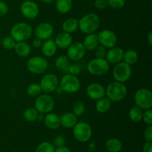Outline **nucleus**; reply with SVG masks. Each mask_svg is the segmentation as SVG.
Wrapping results in <instances>:
<instances>
[{"label":"nucleus","mask_w":152,"mask_h":152,"mask_svg":"<svg viewBox=\"0 0 152 152\" xmlns=\"http://www.w3.org/2000/svg\"><path fill=\"white\" fill-rule=\"evenodd\" d=\"M57 48L54 40L51 39L45 40L41 47L42 53L45 57H52L54 56L57 51Z\"/></svg>","instance_id":"aec40b11"},{"label":"nucleus","mask_w":152,"mask_h":152,"mask_svg":"<svg viewBox=\"0 0 152 152\" xmlns=\"http://www.w3.org/2000/svg\"><path fill=\"white\" fill-rule=\"evenodd\" d=\"M86 51L83 43L80 42H73L67 48V55L69 60L73 62H79L84 58Z\"/></svg>","instance_id":"ddd939ff"},{"label":"nucleus","mask_w":152,"mask_h":152,"mask_svg":"<svg viewBox=\"0 0 152 152\" xmlns=\"http://www.w3.org/2000/svg\"><path fill=\"white\" fill-rule=\"evenodd\" d=\"M59 80L57 76L53 73L46 74L40 80V87L42 92L45 94L53 93L59 86Z\"/></svg>","instance_id":"9b49d317"},{"label":"nucleus","mask_w":152,"mask_h":152,"mask_svg":"<svg viewBox=\"0 0 152 152\" xmlns=\"http://www.w3.org/2000/svg\"><path fill=\"white\" fill-rule=\"evenodd\" d=\"M105 148L108 152H120L123 148V143L117 138L108 139L105 142Z\"/></svg>","instance_id":"bb28decb"},{"label":"nucleus","mask_w":152,"mask_h":152,"mask_svg":"<svg viewBox=\"0 0 152 152\" xmlns=\"http://www.w3.org/2000/svg\"><path fill=\"white\" fill-rule=\"evenodd\" d=\"M86 94L91 99L96 101L105 96V88L100 83H91L86 88Z\"/></svg>","instance_id":"dca6fc26"},{"label":"nucleus","mask_w":152,"mask_h":152,"mask_svg":"<svg viewBox=\"0 0 152 152\" xmlns=\"http://www.w3.org/2000/svg\"><path fill=\"white\" fill-rule=\"evenodd\" d=\"M33 28L30 24L21 22L15 24L10 29V37L17 42L27 41L33 34Z\"/></svg>","instance_id":"7ed1b4c3"},{"label":"nucleus","mask_w":152,"mask_h":152,"mask_svg":"<svg viewBox=\"0 0 152 152\" xmlns=\"http://www.w3.org/2000/svg\"><path fill=\"white\" fill-rule=\"evenodd\" d=\"M77 118L78 117L73 112L64 113L62 115H61V117H59L60 126L65 129H72L78 122Z\"/></svg>","instance_id":"412c9836"},{"label":"nucleus","mask_w":152,"mask_h":152,"mask_svg":"<svg viewBox=\"0 0 152 152\" xmlns=\"http://www.w3.org/2000/svg\"><path fill=\"white\" fill-rule=\"evenodd\" d=\"M100 26V18L96 13H88L79 19V30L85 34H94Z\"/></svg>","instance_id":"f257e3e1"},{"label":"nucleus","mask_w":152,"mask_h":152,"mask_svg":"<svg viewBox=\"0 0 152 152\" xmlns=\"http://www.w3.org/2000/svg\"><path fill=\"white\" fill-rule=\"evenodd\" d=\"M94 51L95 56H96V58H102V59H103V58L105 57L107 50L105 47L99 45L94 49Z\"/></svg>","instance_id":"58836bf2"},{"label":"nucleus","mask_w":152,"mask_h":152,"mask_svg":"<svg viewBox=\"0 0 152 152\" xmlns=\"http://www.w3.org/2000/svg\"><path fill=\"white\" fill-rule=\"evenodd\" d=\"M82 43H83V46H84L86 50H88V51L94 50V49L99 45L97 34H96L95 33L86 34Z\"/></svg>","instance_id":"4be33fe9"},{"label":"nucleus","mask_w":152,"mask_h":152,"mask_svg":"<svg viewBox=\"0 0 152 152\" xmlns=\"http://www.w3.org/2000/svg\"><path fill=\"white\" fill-rule=\"evenodd\" d=\"M72 111L73 113L77 117L83 116L85 111H86V105H85L84 102H82V101H77V102H76L73 105Z\"/></svg>","instance_id":"473e14b6"},{"label":"nucleus","mask_w":152,"mask_h":152,"mask_svg":"<svg viewBox=\"0 0 152 152\" xmlns=\"http://www.w3.org/2000/svg\"><path fill=\"white\" fill-rule=\"evenodd\" d=\"M55 147L51 142H42L37 147L35 152H54Z\"/></svg>","instance_id":"72a5a7b5"},{"label":"nucleus","mask_w":152,"mask_h":152,"mask_svg":"<svg viewBox=\"0 0 152 152\" xmlns=\"http://www.w3.org/2000/svg\"><path fill=\"white\" fill-rule=\"evenodd\" d=\"M16 42L10 36L4 37L1 40V46L5 50H13L15 45H16Z\"/></svg>","instance_id":"f704fd0d"},{"label":"nucleus","mask_w":152,"mask_h":152,"mask_svg":"<svg viewBox=\"0 0 152 152\" xmlns=\"http://www.w3.org/2000/svg\"><path fill=\"white\" fill-rule=\"evenodd\" d=\"M62 28L64 32L74 34L79 30V20L75 18H68L62 22Z\"/></svg>","instance_id":"b1692460"},{"label":"nucleus","mask_w":152,"mask_h":152,"mask_svg":"<svg viewBox=\"0 0 152 152\" xmlns=\"http://www.w3.org/2000/svg\"><path fill=\"white\" fill-rule=\"evenodd\" d=\"M26 68L31 74L35 75L42 74L48 70V62L43 56H34L28 59L26 63Z\"/></svg>","instance_id":"0eeeda50"},{"label":"nucleus","mask_w":152,"mask_h":152,"mask_svg":"<svg viewBox=\"0 0 152 152\" xmlns=\"http://www.w3.org/2000/svg\"><path fill=\"white\" fill-rule=\"evenodd\" d=\"M20 11L26 19L32 20L36 19L39 14V7L35 1L27 0L21 4Z\"/></svg>","instance_id":"2eb2a0df"},{"label":"nucleus","mask_w":152,"mask_h":152,"mask_svg":"<svg viewBox=\"0 0 152 152\" xmlns=\"http://www.w3.org/2000/svg\"><path fill=\"white\" fill-rule=\"evenodd\" d=\"M110 64L103 58H94L89 61L87 64V71L89 74L96 77H101L109 71Z\"/></svg>","instance_id":"39448f33"},{"label":"nucleus","mask_w":152,"mask_h":152,"mask_svg":"<svg viewBox=\"0 0 152 152\" xmlns=\"http://www.w3.org/2000/svg\"><path fill=\"white\" fill-rule=\"evenodd\" d=\"M80 73H81V68H80V65H77V64L69 65L68 68V73L67 74H72V75L74 76H78Z\"/></svg>","instance_id":"4c0bfd02"},{"label":"nucleus","mask_w":152,"mask_h":152,"mask_svg":"<svg viewBox=\"0 0 152 152\" xmlns=\"http://www.w3.org/2000/svg\"><path fill=\"white\" fill-rule=\"evenodd\" d=\"M129 119L134 123H140V122L142 121V110L137 105H134L129 110Z\"/></svg>","instance_id":"c756f323"},{"label":"nucleus","mask_w":152,"mask_h":152,"mask_svg":"<svg viewBox=\"0 0 152 152\" xmlns=\"http://www.w3.org/2000/svg\"><path fill=\"white\" fill-rule=\"evenodd\" d=\"M54 152H71V150L68 148V147L63 145V146L56 147V148H55Z\"/></svg>","instance_id":"49530a36"},{"label":"nucleus","mask_w":152,"mask_h":152,"mask_svg":"<svg viewBox=\"0 0 152 152\" xmlns=\"http://www.w3.org/2000/svg\"><path fill=\"white\" fill-rule=\"evenodd\" d=\"M13 50L19 57L26 58L31 54V47L26 41L17 42Z\"/></svg>","instance_id":"5701e85b"},{"label":"nucleus","mask_w":152,"mask_h":152,"mask_svg":"<svg viewBox=\"0 0 152 152\" xmlns=\"http://www.w3.org/2000/svg\"><path fill=\"white\" fill-rule=\"evenodd\" d=\"M41 1L45 4H51V3L54 2L55 0H41Z\"/></svg>","instance_id":"09e8293b"},{"label":"nucleus","mask_w":152,"mask_h":152,"mask_svg":"<svg viewBox=\"0 0 152 152\" xmlns=\"http://www.w3.org/2000/svg\"><path fill=\"white\" fill-rule=\"evenodd\" d=\"M69 65V59L65 55H60L55 60V66L65 74L68 73V68Z\"/></svg>","instance_id":"c85d7f7f"},{"label":"nucleus","mask_w":152,"mask_h":152,"mask_svg":"<svg viewBox=\"0 0 152 152\" xmlns=\"http://www.w3.org/2000/svg\"><path fill=\"white\" fill-rule=\"evenodd\" d=\"M138 59H139V55L137 50L134 49H129L126 51H124V55H123V62L127 63L128 65H135L137 62Z\"/></svg>","instance_id":"cd10ccee"},{"label":"nucleus","mask_w":152,"mask_h":152,"mask_svg":"<svg viewBox=\"0 0 152 152\" xmlns=\"http://www.w3.org/2000/svg\"><path fill=\"white\" fill-rule=\"evenodd\" d=\"M42 45V41L38 38H35L32 42V46L34 48H41Z\"/></svg>","instance_id":"c03bdc74"},{"label":"nucleus","mask_w":152,"mask_h":152,"mask_svg":"<svg viewBox=\"0 0 152 152\" xmlns=\"http://www.w3.org/2000/svg\"><path fill=\"white\" fill-rule=\"evenodd\" d=\"M44 124L48 129H51V130H55L58 128L60 127V119L59 117L56 114L53 112L48 113L45 114L44 119Z\"/></svg>","instance_id":"6ab92c4d"},{"label":"nucleus","mask_w":152,"mask_h":152,"mask_svg":"<svg viewBox=\"0 0 152 152\" xmlns=\"http://www.w3.org/2000/svg\"><path fill=\"white\" fill-rule=\"evenodd\" d=\"M143 137L146 142H152V126H147L143 132Z\"/></svg>","instance_id":"a19ab883"},{"label":"nucleus","mask_w":152,"mask_h":152,"mask_svg":"<svg viewBox=\"0 0 152 152\" xmlns=\"http://www.w3.org/2000/svg\"><path fill=\"white\" fill-rule=\"evenodd\" d=\"M54 42L58 48L67 49L73 43V37L71 34L62 31L56 36Z\"/></svg>","instance_id":"a211bd4d"},{"label":"nucleus","mask_w":152,"mask_h":152,"mask_svg":"<svg viewBox=\"0 0 152 152\" xmlns=\"http://www.w3.org/2000/svg\"><path fill=\"white\" fill-rule=\"evenodd\" d=\"M147 40H148V45L150 46L152 45V31H149V33L148 34L147 36Z\"/></svg>","instance_id":"de8ad7c7"},{"label":"nucleus","mask_w":152,"mask_h":152,"mask_svg":"<svg viewBox=\"0 0 152 152\" xmlns=\"http://www.w3.org/2000/svg\"><path fill=\"white\" fill-rule=\"evenodd\" d=\"M135 105L144 110L151 109L152 107V93L151 90L146 88H139L134 94Z\"/></svg>","instance_id":"1a4fd4ad"},{"label":"nucleus","mask_w":152,"mask_h":152,"mask_svg":"<svg viewBox=\"0 0 152 152\" xmlns=\"http://www.w3.org/2000/svg\"><path fill=\"white\" fill-rule=\"evenodd\" d=\"M124 51L125 50L122 48L114 46L107 50L105 59L108 61L109 64L116 65L123 60Z\"/></svg>","instance_id":"f3484780"},{"label":"nucleus","mask_w":152,"mask_h":152,"mask_svg":"<svg viewBox=\"0 0 152 152\" xmlns=\"http://www.w3.org/2000/svg\"><path fill=\"white\" fill-rule=\"evenodd\" d=\"M9 11V7L7 3L0 0V17L6 16Z\"/></svg>","instance_id":"79ce46f5"},{"label":"nucleus","mask_w":152,"mask_h":152,"mask_svg":"<svg viewBox=\"0 0 152 152\" xmlns=\"http://www.w3.org/2000/svg\"><path fill=\"white\" fill-rule=\"evenodd\" d=\"M142 121L144 122L146 126H152V110L147 109L142 111Z\"/></svg>","instance_id":"e433bc0d"},{"label":"nucleus","mask_w":152,"mask_h":152,"mask_svg":"<svg viewBox=\"0 0 152 152\" xmlns=\"http://www.w3.org/2000/svg\"><path fill=\"white\" fill-rule=\"evenodd\" d=\"M59 86L62 91L68 94L77 93L81 88V82L77 76L65 74L59 80Z\"/></svg>","instance_id":"20e7f679"},{"label":"nucleus","mask_w":152,"mask_h":152,"mask_svg":"<svg viewBox=\"0 0 152 152\" xmlns=\"http://www.w3.org/2000/svg\"><path fill=\"white\" fill-rule=\"evenodd\" d=\"M54 107L55 100L49 94H41L34 101V108L39 114H46L52 112Z\"/></svg>","instance_id":"423d86ee"},{"label":"nucleus","mask_w":152,"mask_h":152,"mask_svg":"<svg viewBox=\"0 0 152 152\" xmlns=\"http://www.w3.org/2000/svg\"><path fill=\"white\" fill-rule=\"evenodd\" d=\"M65 142H66V140H65V137L62 135H58L53 140V145H54L55 148L56 147H60L65 145Z\"/></svg>","instance_id":"ea45409f"},{"label":"nucleus","mask_w":152,"mask_h":152,"mask_svg":"<svg viewBox=\"0 0 152 152\" xmlns=\"http://www.w3.org/2000/svg\"><path fill=\"white\" fill-rule=\"evenodd\" d=\"M33 32L36 38L45 41L51 38L54 34V28L49 22H43L37 25Z\"/></svg>","instance_id":"4468645a"},{"label":"nucleus","mask_w":152,"mask_h":152,"mask_svg":"<svg viewBox=\"0 0 152 152\" xmlns=\"http://www.w3.org/2000/svg\"><path fill=\"white\" fill-rule=\"evenodd\" d=\"M143 152H152V142H145L142 148Z\"/></svg>","instance_id":"a18cd8bd"},{"label":"nucleus","mask_w":152,"mask_h":152,"mask_svg":"<svg viewBox=\"0 0 152 152\" xmlns=\"http://www.w3.org/2000/svg\"><path fill=\"white\" fill-rule=\"evenodd\" d=\"M42 92V91L40 87L39 83H31L27 88V94L32 97H37L41 94Z\"/></svg>","instance_id":"2f4dec72"},{"label":"nucleus","mask_w":152,"mask_h":152,"mask_svg":"<svg viewBox=\"0 0 152 152\" xmlns=\"http://www.w3.org/2000/svg\"><path fill=\"white\" fill-rule=\"evenodd\" d=\"M99 44L103 46L105 48H111L117 46L118 39L117 36L114 31L109 29H104L99 31L97 34Z\"/></svg>","instance_id":"f8f14e48"},{"label":"nucleus","mask_w":152,"mask_h":152,"mask_svg":"<svg viewBox=\"0 0 152 152\" xmlns=\"http://www.w3.org/2000/svg\"><path fill=\"white\" fill-rule=\"evenodd\" d=\"M39 112L34 107H29L26 108L23 113V117L27 122H34L37 120Z\"/></svg>","instance_id":"7c9ffc66"},{"label":"nucleus","mask_w":152,"mask_h":152,"mask_svg":"<svg viewBox=\"0 0 152 152\" xmlns=\"http://www.w3.org/2000/svg\"><path fill=\"white\" fill-rule=\"evenodd\" d=\"M108 6L114 10L123 8L126 4V0H107Z\"/></svg>","instance_id":"c9c22d12"},{"label":"nucleus","mask_w":152,"mask_h":152,"mask_svg":"<svg viewBox=\"0 0 152 152\" xmlns=\"http://www.w3.org/2000/svg\"><path fill=\"white\" fill-rule=\"evenodd\" d=\"M73 7L72 0H55V7L58 13L66 14L69 13Z\"/></svg>","instance_id":"393cba45"},{"label":"nucleus","mask_w":152,"mask_h":152,"mask_svg":"<svg viewBox=\"0 0 152 152\" xmlns=\"http://www.w3.org/2000/svg\"><path fill=\"white\" fill-rule=\"evenodd\" d=\"M128 89L125 83L114 81L110 83L105 88V96L111 102H121L126 97Z\"/></svg>","instance_id":"f03ea898"},{"label":"nucleus","mask_w":152,"mask_h":152,"mask_svg":"<svg viewBox=\"0 0 152 152\" xmlns=\"http://www.w3.org/2000/svg\"><path fill=\"white\" fill-rule=\"evenodd\" d=\"M132 74V66L125 62L116 64L112 71V75L114 80L120 83H125L131 78Z\"/></svg>","instance_id":"9d476101"},{"label":"nucleus","mask_w":152,"mask_h":152,"mask_svg":"<svg viewBox=\"0 0 152 152\" xmlns=\"http://www.w3.org/2000/svg\"><path fill=\"white\" fill-rule=\"evenodd\" d=\"M111 108V102L107 96H103L101 99L96 101L95 104V108L98 113L100 114H105L109 111Z\"/></svg>","instance_id":"a878e982"},{"label":"nucleus","mask_w":152,"mask_h":152,"mask_svg":"<svg viewBox=\"0 0 152 152\" xmlns=\"http://www.w3.org/2000/svg\"><path fill=\"white\" fill-rule=\"evenodd\" d=\"M72 129L74 137L78 142H87L91 138L92 129L86 122H77Z\"/></svg>","instance_id":"6e6552de"},{"label":"nucleus","mask_w":152,"mask_h":152,"mask_svg":"<svg viewBox=\"0 0 152 152\" xmlns=\"http://www.w3.org/2000/svg\"><path fill=\"white\" fill-rule=\"evenodd\" d=\"M94 7L98 10H104L108 7L107 0H95Z\"/></svg>","instance_id":"37998d69"}]
</instances>
